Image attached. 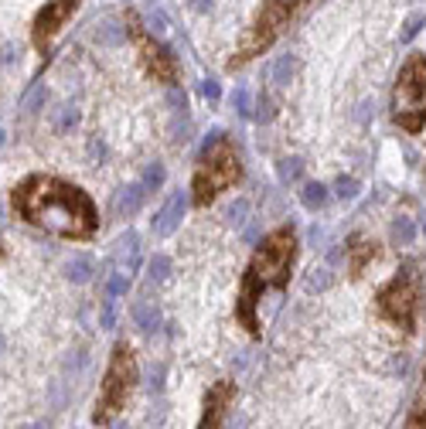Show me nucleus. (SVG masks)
<instances>
[{"label":"nucleus","instance_id":"f257e3e1","mask_svg":"<svg viewBox=\"0 0 426 429\" xmlns=\"http://www.w3.org/2000/svg\"><path fill=\"white\" fill-rule=\"evenodd\" d=\"M14 211L52 235L62 239H92L99 229V215L92 198L85 194L79 184H69L52 174H31L14 187Z\"/></svg>","mask_w":426,"mask_h":429},{"label":"nucleus","instance_id":"f03ea898","mask_svg":"<svg viewBox=\"0 0 426 429\" xmlns=\"http://www.w3.org/2000/svg\"><path fill=\"white\" fill-rule=\"evenodd\" d=\"M297 262V232L293 225H283L276 232H269L259 249H256L253 262L246 266L243 276V290H239V303H236V317L239 324L259 338V321H256V303L262 293L269 290H283L290 283V269Z\"/></svg>","mask_w":426,"mask_h":429},{"label":"nucleus","instance_id":"7ed1b4c3","mask_svg":"<svg viewBox=\"0 0 426 429\" xmlns=\"http://www.w3.org/2000/svg\"><path fill=\"white\" fill-rule=\"evenodd\" d=\"M239 181H243V157H239L236 143H232L222 130H215V133L205 140L201 157H198V164H194L191 201H194L198 208H205V205H212L222 191L236 187Z\"/></svg>","mask_w":426,"mask_h":429},{"label":"nucleus","instance_id":"20e7f679","mask_svg":"<svg viewBox=\"0 0 426 429\" xmlns=\"http://www.w3.org/2000/svg\"><path fill=\"white\" fill-rule=\"evenodd\" d=\"M375 307H379V317L396 324L399 331H406V334L416 331V321L423 310V276H420L416 262L399 266V273L379 290Z\"/></svg>","mask_w":426,"mask_h":429},{"label":"nucleus","instance_id":"39448f33","mask_svg":"<svg viewBox=\"0 0 426 429\" xmlns=\"http://www.w3.org/2000/svg\"><path fill=\"white\" fill-rule=\"evenodd\" d=\"M392 123L406 133H423L426 130V55L413 51L396 76L392 86Z\"/></svg>","mask_w":426,"mask_h":429},{"label":"nucleus","instance_id":"423d86ee","mask_svg":"<svg viewBox=\"0 0 426 429\" xmlns=\"http://www.w3.org/2000/svg\"><path fill=\"white\" fill-rule=\"evenodd\" d=\"M133 385H137V358H133V347H130V344H116V347H113V358H109V364H106L102 385H99V399H96L92 423H96V426H109V423L123 413V406H126Z\"/></svg>","mask_w":426,"mask_h":429},{"label":"nucleus","instance_id":"0eeeda50","mask_svg":"<svg viewBox=\"0 0 426 429\" xmlns=\"http://www.w3.org/2000/svg\"><path fill=\"white\" fill-rule=\"evenodd\" d=\"M304 3H307V0H266V3L259 7L256 21L249 24V31L243 34V41H239V48H236L229 69H239V65L259 58V55L283 34V27L297 17V10H300Z\"/></svg>","mask_w":426,"mask_h":429},{"label":"nucleus","instance_id":"6e6552de","mask_svg":"<svg viewBox=\"0 0 426 429\" xmlns=\"http://www.w3.org/2000/svg\"><path fill=\"white\" fill-rule=\"evenodd\" d=\"M126 31H130V38H133L137 51H140V62H144L147 76L157 79V82H164V86H174L177 82V58H174V51L164 48L157 38L147 34V27L140 24V17L133 10L126 14Z\"/></svg>","mask_w":426,"mask_h":429},{"label":"nucleus","instance_id":"1a4fd4ad","mask_svg":"<svg viewBox=\"0 0 426 429\" xmlns=\"http://www.w3.org/2000/svg\"><path fill=\"white\" fill-rule=\"evenodd\" d=\"M76 7H79V0H52V3H45L38 10V17L31 24V41H34V48L41 55L48 51V45L55 41V34L69 24V17L76 14Z\"/></svg>","mask_w":426,"mask_h":429},{"label":"nucleus","instance_id":"9d476101","mask_svg":"<svg viewBox=\"0 0 426 429\" xmlns=\"http://www.w3.org/2000/svg\"><path fill=\"white\" fill-rule=\"evenodd\" d=\"M236 399V385L232 382H215L208 392H205V406H201V419L194 429H222L225 423V413Z\"/></svg>","mask_w":426,"mask_h":429},{"label":"nucleus","instance_id":"9b49d317","mask_svg":"<svg viewBox=\"0 0 426 429\" xmlns=\"http://www.w3.org/2000/svg\"><path fill=\"white\" fill-rule=\"evenodd\" d=\"M184 208H188V194L184 191H174L168 198V205L157 211V218H154V235H161V239H168L177 232V225H181V218H184Z\"/></svg>","mask_w":426,"mask_h":429},{"label":"nucleus","instance_id":"f8f14e48","mask_svg":"<svg viewBox=\"0 0 426 429\" xmlns=\"http://www.w3.org/2000/svg\"><path fill=\"white\" fill-rule=\"evenodd\" d=\"M344 256H348V273H351V276H361V273H365V266L375 259V242H372V239H365V235H351V239H348Z\"/></svg>","mask_w":426,"mask_h":429},{"label":"nucleus","instance_id":"ddd939ff","mask_svg":"<svg viewBox=\"0 0 426 429\" xmlns=\"http://www.w3.org/2000/svg\"><path fill=\"white\" fill-rule=\"evenodd\" d=\"M150 198V191L137 181V184H126L120 194H116V215L120 218H133L140 208H144V201Z\"/></svg>","mask_w":426,"mask_h":429},{"label":"nucleus","instance_id":"4468645a","mask_svg":"<svg viewBox=\"0 0 426 429\" xmlns=\"http://www.w3.org/2000/svg\"><path fill=\"white\" fill-rule=\"evenodd\" d=\"M328 201H331V191H328L321 181H307V184H304L300 205H304L307 211H321V208H328Z\"/></svg>","mask_w":426,"mask_h":429},{"label":"nucleus","instance_id":"2eb2a0df","mask_svg":"<svg viewBox=\"0 0 426 429\" xmlns=\"http://www.w3.org/2000/svg\"><path fill=\"white\" fill-rule=\"evenodd\" d=\"M133 324H137V331L154 334V331L161 327V310H157L154 303H137V307H133Z\"/></svg>","mask_w":426,"mask_h":429},{"label":"nucleus","instance_id":"dca6fc26","mask_svg":"<svg viewBox=\"0 0 426 429\" xmlns=\"http://www.w3.org/2000/svg\"><path fill=\"white\" fill-rule=\"evenodd\" d=\"M92 273H96V262L92 256H72L65 262V276L72 279V283H89L92 279Z\"/></svg>","mask_w":426,"mask_h":429},{"label":"nucleus","instance_id":"f3484780","mask_svg":"<svg viewBox=\"0 0 426 429\" xmlns=\"http://www.w3.org/2000/svg\"><path fill=\"white\" fill-rule=\"evenodd\" d=\"M293 72H297V58H293V55H283V58H276V62H273L269 79H273V86H276V89H283V86H290Z\"/></svg>","mask_w":426,"mask_h":429},{"label":"nucleus","instance_id":"a211bd4d","mask_svg":"<svg viewBox=\"0 0 426 429\" xmlns=\"http://www.w3.org/2000/svg\"><path fill=\"white\" fill-rule=\"evenodd\" d=\"M96 41H99V45L116 48V45H123V41H126V31H123L116 21H102V24L96 27Z\"/></svg>","mask_w":426,"mask_h":429},{"label":"nucleus","instance_id":"6ab92c4d","mask_svg":"<svg viewBox=\"0 0 426 429\" xmlns=\"http://www.w3.org/2000/svg\"><path fill=\"white\" fill-rule=\"evenodd\" d=\"M413 239H416V222L406 218V215H399L392 222V242L396 246H413Z\"/></svg>","mask_w":426,"mask_h":429},{"label":"nucleus","instance_id":"aec40b11","mask_svg":"<svg viewBox=\"0 0 426 429\" xmlns=\"http://www.w3.org/2000/svg\"><path fill=\"white\" fill-rule=\"evenodd\" d=\"M276 171H280V181H283V184H297L300 174H304V161H300V157H283V161L276 164Z\"/></svg>","mask_w":426,"mask_h":429},{"label":"nucleus","instance_id":"412c9836","mask_svg":"<svg viewBox=\"0 0 426 429\" xmlns=\"http://www.w3.org/2000/svg\"><path fill=\"white\" fill-rule=\"evenodd\" d=\"M331 283H335V273H331L328 266L311 269V276H307V293H321V290H328Z\"/></svg>","mask_w":426,"mask_h":429},{"label":"nucleus","instance_id":"4be33fe9","mask_svg":"<svg viewBox=\"0 0 426 429\" xmlns=\"http://www.w3.org/2000/svg\"><path fill=\"white\" fill-rule=\"evenodd\" d=\"M410 429H426V375H423V389L413 402V413H410Z\"/></svg>","mask_w":426,"mask_h":429},{"label":"nucleus","instance_id":"5701e85b","mask_svg":"<svg viewBox=\"0 0 426 429\" xmlns=\"http://www.w3.org/2000/svg\"><path fill=\"white\" fill-rule=\"evenodd\" d=\"M358 191H361L358 177H344V174H341L338 181H335V198H341V201H355Z\"/></svg>","mask_w":426,"mask_h":429},{"label":"nucleus","instance_id":"b1692460","mask_svg":"<svg viewBox=\"0 0 426 429\" xmlns=\"http://www.w3.org/2000/svg\"><path fill=\"white\" fill-rule=\"evenodd\" d=\"M45 99H48V89L45 86H34L24 99H21V113H38L41 106H45Z\"/></svg>","mask_w":426,"mask_h":429},{"label":"nucleus","instance_id":"393cba45","mask_svg":"<svg viewBox=\"0 0 426 429\" xmlns=\"http://www.w3.org/2000/svg\"><path fill=\"white\" fill-rule=\"evenodd\" d=\"M164 177H168V171H164V164H150V167H147V174H144V181H140V184H144V187H147V191L154 194V191H161Z\"/></svg>","mask_w":426,"mask_h":429},{"label":"nucleus","instance_id":"a878e982","mask_svg":"<svg viewBox=\"0 0 426 429\" xmlns=\"http://www.w3.org/2000/svg\"><path fill=\"white\" fill-rule=\"evenodd\" d=\"M147 273H150V279H157V283H161V279H168V276H170V259L157 253V256L147 262Z\"/></svg>","mask_w":426,"mask_h":429},{"label":"nucleus","instance_id":"bb28decb","mask_svg":"<svg viewBox=\"0 0 426 429\" xmlns=\"http://www.w3.org/2000/svg\"><path fill=\"white\" fill-rule=\"evenodd\" d=\"M116 310H120L116 297H109V293H106V303H102V317H99L102 331H113V327H116Z\"/></svg>","mask_w":426,"mask_h":429},{"label":"nucleus","instance_id":"cd10ccee","mask_svg":"<svg viewBox=\"0 0 426 429\" xmlns=\"http://www.w3.org/2000/svg\"><path fill=\"white\" fill-rule=\"evenodd\" d=\"M137 246H140V239H137V232L130 229V232L120 235V242H116V256H137Z\"/></svg>","mask_w":426,"mask_h":429},{"label":"nucleus","instance_id":"c85d7f7f","mask_svg":"<svg viewBox=\"0 0 426 429\" xmlns=\"http://www.w3.org/2000/svg\"><path fill=\"white\" fill-rule=\"evenodd\" d=\"M232 106H236V113H239V116H253V106H249V89L236 86V92H232Z\"/></svg>","mask_w":426,"mask_h":429},{"label":"nucleus","instance_id":"c756f323","mask_svg":"<svg viewBox=\"0 0 426 429\" xmlns=\"http://www.w3.org/2000/svg\"><path fill=\"white\" fill-rule=\"evenodd\" d=\"M423 24H426L423 14H413V17L403 24V31H399V41H413V38L420 34V27H423Z\"/></svg>","mask_w":426,"mask_h":429},{"label":"nucleus","instance_id":"7c9ffc66","mask_svg":"<svg viewBox=\"0 0 426 429\" xmlns=\"http://www.w3.org/2000/svg\"><path fill=\"white\" fill-rule=\"evenodd\" d=\"M126 286H130V276H120V273H116V276L109 279L106 293H109V297H120V293H126Z\"/></svg>","mask_w":426,"mask_h":429},{"label":"nucleus","instance_id":"2f4dec72","mask_svg":"<svg viewBox=\"0 0 426 429\" xmlns=\"http://www.w3.org/2000/svg\"><path fill=\"white\" fill-rule=\"evenodd\" d=\"M246 211H249V201H236V205H232V208H229V211H225V218H229V222H236V225H239V222H243V218H246Z\"/></svg>","mask_w":426,"mask_h":429},{"label":"nucleus","instance_id":"473e14b6","mask_svg":"<svg viewBox=\"0 0 426 429\" xmlns=\"http://www.w3.org/2000/svg\"><path fill=\"white\" fill-rule=\"evenodd\" d=\"M76 119H79V113H76L72 106H65V109H62V116H58V130H69V126H76Z\"/></svg>","mask_w":426,"mask_h":429},{"label":"nucleus","instance_id":"72a5a7b5","mask_svg":"<svg viewBox=\"0 0 426 429\" xmlns=\"http://www.w3.org/2000/svg\"><path fill=\"white\" fill-rule=\"evenodd\" d=\"M201 92H205V99H208V102H218V95H222V89H218L215 79H205V82H201Z\"/></svg>","mask_w":426,"mask_h":429},{"label":"nucleus","instance_id":"f704fd0d","mask_svg":"<svg viewBox=\"0 0 426 429\" xmlns=\"http://www.w3.org/2000/svg\"><path fill=\"white\" fill-rule=\"evenodd\" d=\"M0 354H3V334H0Z\"/></svg>","mask_w":426,"mask_h":429},{"label":"nucleus","instance_id":"c9c22d12","mask_svg":"<svg viewBox=\"0 0 426 429\" xmlns=\"http://www.w3.org/2000/svg\"><path fill=\"white\" fill-rule=\"evenodd\" d=\"M31 429H45V426H41V423H38V426H31Z\"/></svg>","mask_w":426,"mask_h":429},{"label":"nucleus","instance_id":"e433bc0d","mask_svg":"<svg viewBox=\"0 0 426 429\" xmlns=\"http://www.w3.org/2000/svg\"><path fill=\"white\" fill-rule=\"evenodd\" d=\"M0 143H3V130H0Z\"/></svg>","mask_w":426,"mask_h":429},{"label":"nucleus","instance_id":"4c0bfd02","mask_svg":"<svg viewBox=\"0 0 426 429\" xmlns=\"http://www.w3.org/2000/svg\"><path fill=\"white\" fill-rule=\"evenodd\" d=\"M423 232H426V215H423Z\"/></svg>","mask_w":426,"mask_h":429}]
</instances>
